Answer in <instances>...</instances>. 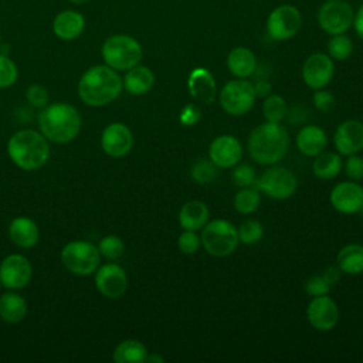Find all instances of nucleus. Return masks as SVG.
<instances>
[{"label":"nucleus","instance_id":"nucleus-1","mask_svg":"<svg viewBox=\"0 0 363 363\" xmlns=\"http://www.w3.org/2000/svg\"><path fill=\"white\" fill-rule=\"evenodd\" d=\"M123 88L118 71L104 65L89 67L78 81V95L89 106H104L113 102Z\"/></svg>","mask_w":363,"mask_h":363},{"label":"nucleus","instance_id":"nucleus-2","mask_svg":"<svg viewBox=\"0 0 363 363\" xmlns=\"http://www.w3.org/2000/svg\"><path fill=\"white\" fill-rule=\"evenodd\" d=\"M81 122L78 109L67 102L48 104L38 113L41 133L55 143H67L75 139L81 130Z\"/></svg>","mask_w":363,"mask_h":363},{"label":"nucleus","instance_id":"nucleus-3","mask_svg":"<svg viewBox=\"0 0 363 363\" xmlns=\"http://www.w3.org/2000/svg\"><path fill=\"white\" fill-rule=\"evenodd\" d=\"M250 156L259 164H275L285 157L289 147L286 130L275 122H264L248 136Z\"/></svg>","mask_w":363,"mask_h":363},{"label":"nucleus","instance_id":"nucleus-4","mask_svg":"<svg viewBox=\"0 0 363 363\" xmlns=\"http://www.w3.org/2000/svg\"><path fill=\"white\" fill-rule=\"evenodd\" d=\"M7 155L17 167L27 172L38 170L50 157L48 139L37 130L21 129L9 139Z\"/></svg>","mask_w":363,"mask_h":363},{"label":"nucleus","instance_id":"nucleus-5","mask_svg":"<svg viewBox=\"0 0 363 363\" xmlns=\"http://www.w3.org/2000/svg\"><path fill=\"white\" fill-rule=\"evenodd\" d=\"M105 64L115 71H128L142 61L143 50L140 43L128 34L108 37L101 48Z\"/></svg>","mask_w":363,"mask_h":363},{"label":"nucleus","instance_id":"nucleus-6","mask_svg":"<svg viewBox=\"0 0 363 363\" xmlns=\"http://www.w3.org/2000/svg\"><path fill=\"white\" fill-rule=\"evenodd\" d=\"M200 241L204 250L213 257H227L233 254L240 242L237 228L230 221L221 218L207 221L201 228Z\"/></svg>","mask_w":363,"mask_h":363},{"label":"nucleus","instance_id":"nucleus-7","mask_svg":"<svg viewBox=\"0 0 363 363\" xmlns=\"http://www.w3.org/2000/svg\"><path fill=\"white\" fill-rule=\"evenodd\" d=\"M62 265L74 275L86 277L101 265V252L96 245L88 241H71L61 250Z\"/></svg>","mask_w":363,"mask_h":363},{"label":"nucleus","instance_id":"nucleus-8","mask_svg":"<svg viewBox=\"0 0 363 363\" xmlns=\"http://www.w3.org/2000/svg\"><path fill=\"white\" fill-rule=\"evenodd\" d=\"M218 101L221 108L233 116H241L247 113L255 101L254 85L245 78H238L227 82L220 95Z\"/></svg>","mask_w":363,"mask_h":363},{"label":"nucleus","instance_id":"nucleus-9","mask_svg":"<svg viewBox=\"0 0 363 363\" xmlns=\"http://www.w3.org/2000/svg\"><path fill=\"white\" fill-rule=\"evenodd\" d=\"M353 9L343 0H328L318 10V24L329 35L345 34L353 27Z\"/></svg>","mask_w":363,"mask_h":363},{"label":"nucleus","instance_id":"nucleus-10","mask_svg":"<svg viewBox=\"0 0 363 363\" xmlns=\"http://www.w3.org/2000/svg\"><path fill=\"white\" fill-rule=\"evenodd\" d=\"M255 186L268 197L285 200L295 193L298 182L289 169L282 166H272L267 169L258 180H255Z\"/></svg>","mask_w":363,"mask_h":363},{"label":"nucleus","instance_id":"nucleus-11","mask_svg":"<svg viewBox=\"0 0 363 363\" xmlns=\"http://www.w3.org/2000/svg\"><path fill=\"white\" fill-rule=\"evenodd\" d=\"M302 26L301 11L292 4L275 7L267 18V33L275 41L292 38Z\"/></svg>","mask_w":363,"mask_h":363},{"label":"nucleus","instance_id":"nucleus-12","mask_svg":"<svg viewBox=\"0 0 363 363\" xmlns=\"http://www.w3.org/2000/svg\"><path fill=\"white\" fill-rule=\"evenodd\" d=\"M33 277V267L27 257L10 254L0 264V282L7 289L24 288Z\"/></svg>","mask_w":363,"mask_h":363},{"label":"nucleus","instance_id":"nucleus-13","mask_svg":"<svg viewBox=\"0 0 363 363\" xmlns=\"http://www.w3.org/2000/svg\"><path fill=\"white\" fill-rule=\"evenodd\" d=\"M306 318L309 325L319 330H332L339 322V308L336 302L326 295L313 296L306 308Z\"/></svg>","mask_w":363,"mask_h":363},{"label":"nucleus","instance_id":"nucleus-14","mask_svg":"<svg viewBox=\"0 0 363 363\" xmlns=\"http://www.w3.org/2000/svg\"><path fill=\"white\" fill-rule=\"evenodd\" d=\"M95 274V286L101 295L109 299L121 298L128 288L125 269L113 262L99 265Z\"/></svg>","mask_w":363,"mask_h":363},{"label":"nucleus","instance_id":"nucleus-15","mask_svg":"<svg viewBox=\"0 0 363 363\" xmlns=\"http://www.w3.org/2000/svg\"><path fill=\"white\" fill-rule=\"evenodd\" d=\"M333 74V60L323 52L311 54L302 65V78L305 84L312 89L325 88L332 81Z\"/></svg>","mask_w":363,"mask_h":363},{"label":"nucleus","instance_id":"nucleus-16","mask_svg":"<svg viewBox=\"0 0 363 363\" xmlns=\"http://www.w3.org/2000/svg\"><path fill=\"white\" fill-rule=\"evenodd\" d=\"M102 150L115 159L126 156L133 146L132 130L121 122L109 123L101 135Z\"/></svg>","mask_w":363,"mask_h":363},{"label":"nucleus","instance_id":"nucleus-17","mask_svg":"<svg viewBox=\"0 0 363 363\" xmlns=\"http://www.w3.org/2000/svg\"><path fill=\"white\" fill-rule=\"evenodd\" d=\"M330 204L343 214H356L363 208V187L356 182L337 183L330 191Z\"/></svg>","mask_w":363,"mask_h":363},{"label":"nucleus","instance_id":"nucleus-18","mask_svg":"<svg viewBox=\"0 0 363 363\" xmlns=\"http://www.w3.org/2000/svg\"><path fill=\"white\" fill-rule=\"evenodd\" d=\"M210 160L221 169H230L240 163L242 157V146L240 140L231 135L217 136L208 147Z\"/></svg>","mask_w":363,"mask_h":363},{"label":"nucleus","instance_id":"nucleus-19","mask_svg":"<svg viewBox=\"0 0 363 363\" xmlns=\"http://www.w3.org/2000/svg\"><path fill=\"white\" fill-rule=\"evenodd\" d=\"M335 147L340 155L350 156L363 150V123L356 119L342 122L333 136Z\"/></svg>","mask_w":363,"mask_h":363},{"label":"nucleus","instance_id":"nucleus-20","mask_svg":"<svg viewBox=\"0 0 363 363\" xmlns=\"http://www.w3.org/2000/svg\"><path fill=\"white\" fill-rule=\"evenodd\" d=\"M187 89L194 101L210 105L217 96V85L213 74L203 67L194 68L187 78Z\"/></svg>","mask_w":363,"mask_h":363},{"label":"nucleus","instance_id":"nucleus-21","mask_svg":"<svg viewBox=\"0 0 363 363\" xmlns=\"http://www.w3.org/2000/svg\"><path fill=\"white\" fill-rule=\"evenodd\" d=\"M52 33L62 41L78 38L85 28V17L77 10H62L52 20Z\"/></svg>","mask_w":363,"mask_h":363},{"label":"nucleus","instance_id":"nucleus-22","mask_svg":"<svg viewBox=\"0 0 363 363\" xmlns=\"http://www.w3.org/2000/svg\"><path fill=\"white\" fill-rule=\"evenodd\" d=\"M9 238L20 248H31L40 240V230L34 220L20 216L11 220L9 225Z\"/></svg>","mask_w":363,"mask_h":363},{"label":"nucleus","instance_id":"nucleus-23","mask_svg":"<svg viewBox=\"0 0 363 363\" xmlns=\"http://www.w3.org/2000/svg\"><path fill=\"white\" fill-rule=\"evenodd\" d=\"M328 138L322 128L316 125H306L301 128L296 135V147L305 156L315 157L326 147Z\"/></svg>","mask_w":363,"mask_h":363},{"label":"nucleus","instance_id":"nucleus-24","mask_svg":"<svg viewBox=\"0 0 363 363\" xmlns=\"http://www.w3.org/2000/svg\"><path fill=\"white\" fill-rule=\"evenodd\" d=\"M210 217L208 207L200 200H190L183 204L179 213V224L183 230L199 231L201 230Z\"/></svg>","mask_w":363,"mask_h":363},{"label":"nucleus","instance_id":"nucleus-25","mask_svg":"<svg viewBox=\"0 0 363 363\" xmlns=\"http://www.w3.org/2000/svg\"><path fill=\"white\" fill-rule=\"evenodd\" d=\"M122 84L126 92H129L130 95L140 96L152 89L155 84V75L150 68L138 64L126 71Z\"/></svg>","mask_w":363,"mask_h":363},{"label":"nucleus","instance_id":"nucleus-26","mask_svg":"<svg viewBox=\"0 0 363 363\" xmlns=\"http://www.w3.org/2000/svg\"><path fill=\"white\" fill-rule=\"evenodd\" d=\"M227 68L237 78H248L257 68L255 54L247 47H235L227 55Z\"/></svg>","mask_w":363,"mask_h":363},{"label":"nucleus","instance_id":"nucleus-27","mask_svg":"<svg viewBox=\"0 0 363 363\" xmlns=\"http://www.w3.org/2000/svg\"><path fill=\"white\" fill-rule=\"evenodd\" d=\"M27 315V302L17 292H6L0 296V319L6 323H20Z\"/></svg>","mask_w":363,"mask_h":363},{"label":"nucleus","instance_id":"nucleus-28","mask_svg":"<svg viewBox=\"0 0 363 363\" xmlns=\"http://www.w3.org/2000/svg\"><path fill=\"white\" fill-rule=\"evenodd\" d=\"M337 267L342 272L349 275H357L363 272V245L347 244L340 248L336 257Z\"/></svg>","mask_w":363,"mask_h":363},{"label":"nucleus","instance_id":"nucleus-29","mask_svg":"<svg viewBox=\"0 0 363 363\" xmlns=\"http://www.w3.org/2000/svg\"><path fill=\"white\" fill-rule=\"evenodd\" d=\"M146 346L136 339L122 340L113 350L112 359L116 363H142L147 357Z\"/></svg>","mask_w":363,"mask_h":363},{"label":"nucleus","instance_id":"nucleus-30","mask_svg":"<svg viewBox=\"0 0 363 363\" xmlns=\"http://www.w3.org/2000/svg\"><path fill=\"white\" fill-rule=\"evenodd\" d=\"M342 166L343 163L339 153L322 152L318 156H315V160L312 163V170L316 177L322 180H330L340 173Z\"/></svg>","mask_w":363,"mask_h":363},{"label":"nucleus","instance_id":"nucleus-31","mask_svg":"<svg viewBox=\"0 0 363 363\" xmlns=\"http://www.w3.org/2000/svg\"><path fill=\"white\" fill-rule=\"evenodd\" d=\"M259 193L257 187L248 186V187H241L240 191H237L234 197V208L240 214H251L257 210L259 206Z\"/></svg>","mask_w":363,"mask_h":363},{"label":"nucleus","instance_id":"nucleus-32","mask_svg":"<svg viewBox=\"0 0 363 363\" xmlns=\"http://www.w3.org/2000/svg\"><path fill=\"white\" fill-rule=\"evenodd\" d=\"M288 112L286 101L279 95H268L262 102V115L267 122L279 123Z\"/></svg>","mask_w":363,"mask_h":363},{"label":"nucleus","instance_id":"nucleus-33","mask_svg":"<svg viewBox=\"0 0 363 363\" xmlns=\"http://www.w3.org/2000/svg\"><path fill=\"white\" fill-rule=\"evenodd\" d=\"M328 52L332 60H347L353 52V43L346 34H336L328 43Z\"/></svg>","mask_w":363,"mask_h":363},{"label":"nucleus","instance_id":"nucleus-34","mask_svg":"<svg viewBox=\"0 0 363 363\" xmlns=\"http://www.w3.org/2000/svg\"><path fill=\"white\" fill-rule=\"evenodd\" d=\"M238 233V240L242 244H255L258 242L262 235H264V227L259 221L257 220H245L240 224V227L237 228Z\"/></svg>","mask_w":363,"mask_h":363},{"label":"nucleus","instance_id":"nucleus-35","mask_svg":"<svg viewBox=\"0 0 363 363\" xmlns=\"http://www.w3.org/2000/svg\"><path fill=\"white\" fill-rule=\"evenodd\" d=\"M98 250L101 252V257H105L106 259H118L125 252V244L121 240V237L109 234L99 241Z\"/></svg>","mask_w":363,"mask_h":363},{"label":"nucleus","instance_id":"nucleus-36","mask_svg":"<svg viewBox=\"0 0 363 363\" xmlns=\"http://www.w3.org/2000/svg\"><path fill=\"white\" fill-rule=\"evenodd\" d=\"M217 176V166L210 159H200L191 167V177L196 183L207 184Z\"/></svg>","mask_w":363,"mask_h":363},{"label":"nucleus","instance_id":"nucleus-37","mask_svg":"<svg viewBox=\"0 0 363 363\" xmlns=\"http://www.w3.org/2000/svg\"><path fill=\"white\" fill-rule=\"evenodd\" d=\"M18 77L17 65L11 58L0 54V88L11 86Z\"/></svg>","mask_w":363,"mask_h":363},{"label":"nucleus","instance_id":"nucleus-38","mask_svg":"<svg viewBox=\"0 0 363 363\" xmlns=\"http://www.w3.org/2000/svg\"><path fill=\"white\" fill-rule=\"evenodd\" d=\"M233 182L240 186V187H248V186H254L255 184V170L247 164V163H242V164H235L234 169H233Z\"/></svg>","mask_w":363,"mask_h":363},{"label":"nucleus","instance_id":"nucleus-39","mask_svg":"<svg viewBox=\"0 0 363 363\" xmlns=\"http://www.w3.org/2000/svg\"><path fill=\"white\" fill-rule=\"evenodd\" d=\"M26 98H27V102L34 108H44L45 105H48V101H50L48 91L38 84H33L27 88Z\"/></svg>","mask_w":363,"mask_h":363},{"label":"nucleus","instance_id":"nucleus-40","mask_svg":"<svg viewBox=\"0 0 363 363\" xmlns=\"http://www.w3.org/2000/svg\"><path fill=\"white\" fill-rule=\"evenodd\" d=\"M177 245H179V250H180L183 254L191 255V254H194V252L199 250V247L201 245V241H200V237L197 235L196 231L184 230V231L179 235Z\"/></svg>","mask_w":363,"mask_h":363},{"label":"nucleus","instance_id":"nucleus-41","mask_svg":"<svg viewBox=\"0 0 363 363\" xmlns=\"http://www.w3.org/2000/svg\"><path fill=\"white\" fill-rule=\"evenodd\" d=\"M313 105L323 113H330L336 106V98L332 92L322 89H315Z\"/></svg>","mask_w":363,"mask_h":363},{"label":"nucleus","instance_id":"nucleus-42","mask_svg":"<svg viewBox=\"0 0 363 363\" xmlns=\"http://www.w3.org/2000/svg\"><path fill=\"white\" fill-rule=\"evenodd\" d=\"M345 173L353 182L362 180L363 179V157L359 156L357 153L347 156L346 163H345Z\"/></svg>","mask_w":363,"mask_h":363},{"label":"nucleus","instance_id":"nucleus-43","mask_svg":"<svg viewBox=\"0 0 363 363\" xmlns=\"http://www.w3.org/2000/svg\"><path fill=\"white\" fill-rule=\"evenodd\" d=\"M305 291L308 295H311L313 298V296L326 295L330 291V286L323 279L322 275H313L305 281Z\"/></svg>","mask_w":363,"mask_h":363},{"label":"nucleus","instance_id":"nucleus-44","mask_svg":"<svg viewBox=\"0 0 363 363\" xmlns=\"http://www.w3.org/2000/svg\"><path fill=\"white\" fill-rule=\"evenodd\" d=\"M201 118V112H200V108H197L196 105L193 104H189L186 105L182 111H180V123L186 125V126H193L194 123H197Z\"/></svg>","mask_w":363,"mask_h":363},{"label":"nucleus","instance_id":"nucleus-45","mask_svg":"<svg viewBox=\"0 0 363 363\" xmlns=\"http://www.w3.org/2000/svg\"><path fill=\"white\" fill-rule=\"evenodd\" d=\"M340 275H342V271L339 269L337 265H336V267H335V265H330V267L325 268V271H323V274H322L323 279L329 284V286L336 285V284L339 282V279H340Z\"/></svg>","mask_w":363,"mask_h":363},{"label":"nucleus","instance_id":"nucleus-46","mask_svg":"<svg viewBox=\"0 0 363 363\" xmlns=\"http://www.w3.org/2000/svg\"><path fill=\"white\" fill-rule=\"evenodd\" d=\"M254 91H255V96H261L265 98L271 94V84L265 79H259L255 85H254Z\"/></svg>","mask_w":363,"mask_h":363},{"label":"nucleus","instance_id":"nucleus-47","mask_svg":"<svg viewBox=\"0 0 363 363\" xmlns=\"http://www.w3.org/2000/svg\"><path fill=\"white\" fill-rule=\"evenodd\" d=\"M353 27L356 30V34L363 40V4L359 7L357 13H354Z\"/></svg>","mask_w":363,"mask_h":363},{"label":"nucleus","instance_id":"nucleus-48","mask_svg":"<svg viewBox=\"0 0 363 363\" xmlns=\"http://www.w3.org/2000/svg\"><path fill=\"white\" fill-rule=\"evenodd\" d=\"M146 362H153V363H163L164 362V357L157 354V353H153V354H149L147 353V357H146Z\"/></svg>","mask_w":363,"mask_h":363},{"label":"nucleus","instance_id":"nucleus-49","mask_svg":"<svg viewBox=\"0 0 363 363\" xmlns=\"http://www.w3.org/2000/svg\"><path fill=\"white\" fill-rule=\"evenodd\" d=\"M68 1L72 3V4H84V3H86L89 0H68Z\"/></svg>","mask_w":363,"mask_h":363},{"label":"nucleus","instance_id":"nucleus-50","mask_svg":"<svg viewBox=\"0 0 363 363\" xmlns=\"http://www.w3.org/2000/svg\"><path fill=\"white\" fill-rule=\"evenodd\" d=\"M0 43H1V34H0Z\"/></svg>","mask_w":363,"mask_h":363},{"label":"nucleus","instance_id":"nucleus-51","mask_svg":"<svg viewBox=\"0 0 363 363\" xmlns=\"http://www.w3.org/2000/svg\"><path fill=\"white\" fill-rule=\"evenodd\" d=\"M0 288H1V282H0Z\"/></svg>","mask_w":363,"mask_h":363}]
</instances>
